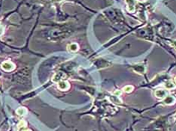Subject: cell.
<instances>
[{
  "mask_svg": "<svg viewBox=\"0 0 176 131\" xmlns=\"http://www.w3.org/2000/svg\"><path fill=\"white\" fill-rule=\"evenodd\" d=\"M127 6V10L129 12H135V8L138 4V0H125Z\"/></svg>",
  "mask_w": 176,
  "mask_h": 131,
  "instance_id": "1",
  "label": "cell"
},
{
  "mask_svg": "<svg viewBox=\"0 0 176 131\" xmlns=\"http://www.w3.org/2000/svg\"><path fill=\"white\" fill-rule=\"evenodd\" d=\"M174 82H175V85H176V77H175V78H174Z\"/></svg>",
  "mask_w": 176,
  "mask_h": 131,
  "instance_id": "16",
  "label": "cell"
},
{
  "mask_svg": "<svg viewBox=\"0 0 176 131\" xmlns=\"http://www.w3.org/2000/svg\"><path fill=\"white\" fill-rule=\"evenodd\" d=\"M163 103L165 105H168V106H170V105L174 104L176 102V98L173 95H167L165 98L163 99Z\"/></svg>",
  "mask_w": 176,
  "mask_h": 131,
  "instance_id": "4",
  "label": "cell"
},
{
  "mask_svg": "<svg viewBox=\"0 0 176 131\" xmlns=\"http://www.w3.org/2000/svg\"><path fill=\"white\" fill-rule=\"evenodd\" d=\"M110 100H111L113 103H117V104H121V103H122V101L120 100L117 96L113 95L112 97H110Z\"/></svg>",
  "mask_w": 176,
  "mask_h": 131,
  "instance_id": "9",
  "label": "cell"
},
{
  "mask_svg": "<svg viewBox=\"0 0 176 131\" xmlns=\"http://www.w3.org/2000/svg\"><path fill=\"white\" fill-rule=\"evenodd\" d=\"M57 86L59 88V89L61 90V91H67L69 88L70 85H69V83L67 81L61 80L58 82Z\"/></svg>",
  "mask_w": 176,
  "mask_h": 131,
  "instance_id": "5",
  "label": "cell"
},
{
  "mask_svg": "<svg viewBox=\"0 0 176 131\" xmlns=\"http://www.w3.org/2000/svg\"><path fill=\"white\" fill-rule=\"evenodd\" d=\"M16 112L18 115L22 116V115H24L27 113V110L24 107H20L16 110Z\"/></svg>",
  "mask_w": 176,
  "mask_h": 131,
  "instance_id": "7",
  "label": "cell"
},
{
  "mask_svg": "<svg viewBox=\"0 0 176 131\" xmlns=\"http://www.w3.org/2000/svg\"><path fill=\"white\" fill-rule=\"evenodd\" d=\"M22 131H31L29 129H25V130H23Z\"/></svg>",
  "mask_w": 176,
  "mask_h": 131,
  "instance_id": "15",
  "label": "cell"
},
{
  "mask_svg": "<svg viewBox=\"0 0 176 131\" xmlns=\"http://www.w3.org/2000/svg\"><path fill=\"white\" fill-rule=\"evenodd\" d=\"M167 92L165 89H156L154 92V96L158 99H164L167 96Z\"/></svg>",
  "mask_w": 176,
  "mask_h": 131,
  "instance_id": "3",
  "label": "cell"
},
{
  "mask_svg": "<svg viewBox=\"0 0 176 131\" xmlns=\"http://www.w3.org/2000/svg\"><path fill=\"white\" fill-rule=\"evenodd\" d=\"M172 45H173V47H175V48H176V40H174V41H173V42H172Z\"/></svg>",
  "mask_w": 176,
  "mask_h": 131,
  "instance_id": "13",
  "label": "cell"
},
{
  "mask_svg": "<svg viewBox=\"0 0 176 131\" xmlns=\"http://www.w3.org/2000/svg\"><path fill=\"white\" fill-rule=\"evenodd\" d=\"M26 124H27V123H26L25 121L22 120L21 121H20V123H19V124H18V128H23V127H25Z\"/></svg>",
  "mask_w": 176,
  "mask_h": 131,
  "instance_id": "11",
  "label": "cell"
},
{
  "mask_svg": "<svg viewBox=\"0 0 176 131\" xmlns=\"http://www.w3.org/2000/svg\"><path fill=\"white\" fill-rule=\"evenodd\" d=\"M164 86H165V88H166V89H173V88H175L176 85L172 81H168V82H166V83L164 84Z\"/></svg>",
  "mask_w": 176,
  "mask_h": 131,
  "instance_id": "8",
  "label": "cell"
},
{
  "mask_svg": "<svg viewBox=\"0 0 176 131\" xmlns=\"http://www.w3.org/2000/svg\"><path fill=\"white\" fill-rule=\"evenodd\" d=\"M1 66H2V68L4 70H6V71H8V72L11 71V70H13L15 68V64H14L13 62H11V61H4Z\"/></svg>",
  "mask_w": 176,
  "mask_h": 131,
  "instance_id": "2",
  "label": "cell"
},
{
  "mask_svg": "<svg viewBox=\"0 0 176 131\" xmlns=\"http://www.w3.org/2000/svg\"><path fill=\"white\" fill-rule=\"evenodd\" d=\"M121 94H122V92H121V91H120V90H116V91H115V92H113L114 95L117 96V97H119V96H120Z\"/></svg>",
  "mask_w": 176,
  "mask_h": 131,
  "instance_id": "12",
  "label": "cell"
},
{
  "mask_svg": "<svg viewBox=\"0 0 176 131\" xmlns=\"http://www.w3.org/2000/svg\"><path fill=\"white\" fill-rule=\"evenodd\" d=\"M133 90H134V87H133V85H126V86L123 88V91H124V92H126V93H130V92H133Z\"/></svg>",
  "mask_w": 176,
  "mask_h": 131,
  "instance_id": "10",
  "label": "cell"
},
{
  "mask_svg": "<svg viewBox=\"0 0 176 131\" xmlns=\"http://www.w3.org/2000/svg\"><path fill=\"white\" fill-rule=\"evenodd\" d=\"M2 32H3V28H2V26L0 25V35L2 34Z\"/></svg>",
  "mask_w": 176,
  "mask_h": 131,
  "instance_id": "14",
  "label": "cell"
},
{
  "mask_svg": "<svg viewBox=\"0 0 176 131\" xmlns=\"http://www.w3.org/2000/svg\"><path fill=\"white\" fill-rule=\"evenodd\" d=\"M78 48H79V46L76 43H70L67 46L68 50L70 51V52H76V51L78 50Z\"/></svg>",
  "mask_w": 176,
  "mask_h": 131,
  "instance_id": "6",
  "label": "cell"
}]
</instances>
